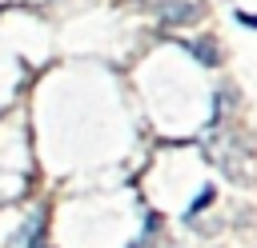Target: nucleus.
<instances>
[{
    "label": "nucleus",
    "mask_w": 257,
    "mask_h": 248,
    "mask_svg": "<svg viewBox=\"0 0 257 248\" xmlns=\"http://www.w3.org/2000/svg\"><path fill=\"white\" fill-rule=\"evenodd\" d=\"M213 196H217V192H213V184H205V188H201V196H197V200L189 204V212H185V220H197V212H205V208L213 204Z\"/></svg>",
    "instance_id": "7ed1b4c3"
},
{
    "label": "nucleus",
    "mask_w": 257,
    "mask_h": 248,
    "mask_svg": "<svg viewBox=\"0 0 257 248\" xmlns=\"http://www.w3.org/2000/svg\"><path fill=\"white\" fill-rule=\"evenodd\" d=\"M197 16H201V4H197V0H169V4L161 8V20L173 24V28H177V24H189V20H197Z\"/></svg>",
    "instance_id": "f257e3e1"
},
{
    "label": "nucleus",
    "mask_w": 257,
    "mask_h": 248,
    "mask_svg": "<svg viewBox=\"0 0 257 248\" xmlns=\"http://www.w3.org/2000/svg\"><path fill=\"white\" fill-rule=\"evenodd\" d=\"M237 20H241L245 28H253V32H257V16H253V12H237Z\"/></svg>",
    "instance_id": "20e7f679"
},
{
    "label": "nucleus",
    "mask_w": 257,
    "mask_h": 248,
    "mask_svg": "<svg viewBox=\"0 0 257 248\" xmlns=\"http://www.w3.org/2000/svg\"><path fill=\"white\" fill-rule=\"evenodd\" d=\"M189 52L205 64V68H217L221 64V52H217V40H209V36H201V40H189Z\"/></svg>",
    "instance_id": "f03ea898"
}]
</instances>
